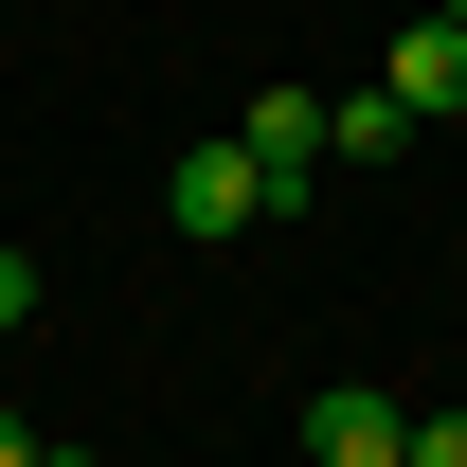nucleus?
<instances>
[{"label":"nucleus","instance_id":"nucleus-1","mask_svg":"<svg viewBox=\"0 0 467 467\" xmlns=\"http://www.w3.org/2000/svg\"><path fill=\"white\" fill-rule=\"evenodd\" d=\"M162 216H180V234H270V162L216 126V144H180V162H162Z\"/></svg>","mask_w":467,"mask_h":467},{"label":"nucleus","instance_id":"nucleus-2","mask_svg":"<svg viewBox=\"0 0 467 467\" xmlns=\"http://www.w3.org/2000/svg\"><path fill=\"white\" fill-rule=\"evenodd\" d=\"M234 144L270 162V216H306V198H324V90H252V109H234Z\"/></svg>","mask_w":467,"mask_h":467},{"label":"nucleus","instance_id":"nucleus-3","mask_svg":"<svg viewBox=\"0 0 467 467\" xmlns=\"http://www.w3.org/2000/svg\"><path fill=\"white\" fill-rule=\"evenodd\" d=\"M396 431L413 413L378 396V378H324V396H306V467H396Z\"/></svg>","mask_w":467,"mask_h":467},{"label":"nucleus","instance_id":"nucleus-4","mask_svg":"<svg viewBox=\"0 0 467 467\" xmlns=\"http://www.w3.org/2000/svg\"><path fill=\"white\" fill-rule=\"evenodd\" d=\"M378 109H396V126H450L467 109V36H450V18H413L396 55H378Z\"/></svg>","mask_w":467,"mask_h":467},{"label":"nucleus","instance_id":"nucleus-5","mask_svg":"<svg viewBox=\"0 0 467 467\" xmlns=\"http://www.w3.org/2000/svg\"><path fill=\"white\" fill-rule=\"evenodd\" d=\"M396 144H413V126L378 109V90H324V162H396Z\"/></svg>","mask_w":467,"mask_h":467},{"label":"nucleus","instance_id":"nucleus-6","mask_svg":"<svg viewBox=\"0 0 467 467\" xmlns=\"http://www.w3.org/2000/svg\"><path fill=\"white\" fill-rule=\"evenodd\" d=\"M396 467H467V413H413V431H396Z\"/></svg>","mask_w":467,"mask_h":467},{"label":"nucleus","instance_id":"nucleus-7","mask_svg":"<svg viewBox=\"0 0 467 467\" xmlns=\"http://www.w3.org/2000/svg\"><path fill=\"white\" fill-rule=\"evenodd\" d=\"M18 324H36V252L0 234V342H18Z\"/></svg>","mask_w":467,"mask_h":467},{"label":"nucleus","instance_id":"nucleus-8","mask_svg":"<svg viewBox=\"0 0 467 467\" xmlns=\"http://www.w3.org/2000/svg\"><path fill=\"white\" fill-rule=\"evenodd\" d=\"M0 467H36V431H18V413H0Z\"/></svg>","mask_w":467,"mask_h":467},{"label":"nucleus","instance_id":"nucleus-9","mask_svg":"<svg viewBox=\"0 0 467 467\" xmlns=\"http://www.w3.org/2000/svg\"><path fill=\"white\" fill-rule=\"evenodd\" d=\"M36 467H109V450H36Z\"/></svg>","mask_w":467,"mask_h":467},{"label":"nucleus","instance_id":"nucleus-10","mask_svg":"<svg viewBox=\"0 0 467 467\" xmlns=\"http://www.w3.org/2000/svg\"><path fill=\"white\" fill-rule=\"evenodd\" d=\"M431 18H450V36H467V0H431Z\"/></svg>","mask_w":467,"mask_h":467}]
</instances>
